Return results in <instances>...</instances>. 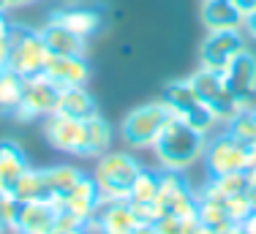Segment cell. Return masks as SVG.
<instances>
[{
  "label": "cell",
  "mask_w": 256,
  "mask_h": 234,
  "mask_svg": "<svg viewBox=\"0 0 256 234\" xmlns=\"http://www.w3.org/2000/svg\"><path fill=\"white\" fill-rule=\"evenodd\" d=\"M88 126V147H90V158H98L112 147V126L101 117V112L90 114L84 120Z\"/></svg>",
  "instance_id": "obj_22"
},
{
  "label": "cell",
  "mask_w": 256,
  "mask_h": 234,
  "mask_svg": "<svg viewBox=\"0 0 256 234\" xmlns=\"http://www.w3.org/2000/svg\"><path fill=\"white\" fill-rule=\"evenodd\" d=\"M246 46L242 30H207L204 41L199 44V66L221 74L232 63V58Z\"/></svg>",
  "instance_id": "obj_10"
},
{
  "label": "cell",
  "mask_w": 256,
  "mask_h": 234,
  "mask_svg": "<svg viewBox=\"0 0 256 234\" xmlns=\"http://www.w3.org/2000/svg\"><path fill=\"white\" fill-rule=\"evenodd\" d=\"M156 196H158V169H142L136 174V180L131 182L128 202H134V204H144V202H153Z\"/></svg>",
  "instance_id": "obj_25"
},
{
  "label": "cell",
  "mask_w": 256,
  "mask_h": 234,
  "mask_svg": "<svg viewBox=\"0 0 256 234\" xmlns=\"http://www.w3.org/2000/svg\"><path fill=\"white\" fill-rule=\"evenodd\" d=\"M224 207H226V215L232 218V224H242V220L254 212L251 202H248V190L246 194H237V196H229V199L224 202Z\"/></svg>",
  "instance_id": "obj_27"
},
{
  "label": "cell",
  "mask_w": 256,
  "mask_h": 234,
  "mask_svg": "<svg viewBox=\"0 0 256 234\" xmlns=\"http://www.w3.org/2000/svg\"><path fill=\"white\" fill-rule=\"evenodd\" d=\"M142 169L144 166L139 164V158H134L131 152L106 150L104 156L96 158L93 180H96V186H98L101 204L104 202H128L131 182L136 180V174Z\"/></svg>",
  "instance_id": "obj_2"
},
{
  "label": "cell",
  "mask_w": 256,
  "mask_h": 234,
  "mask_svg": "<svg viewBox=\"0 0 256 234\" xmlns=\"http://www.w3.org/2000/svg\"><path fill=\"white\" fill-rule=\"evenodd\" d=\"M204 147H207L204 134H199L196 128L186 126L180 120H172L153 144V156H156L158 169L186 172L204 158Z\"/></svg>",
  "instance_id": "obj_1"
},
{
  "label": "cell",
  "mask_w": 256,
  "mask_h": 234,
  "mask_svg": "<svg viewBox=\"0 0 256 234\" xmlns=\"http://www.w3.org/2000/svg\"><path fill=\"white\" fill-rule=\"evenodd\" d=\"M44 74L58 88H84L90 79V63L84 54H50Z\"/></svg>",
  "instance_id": "obj_11"
},
{
  "label": "cell",
  "mask_w": 256,
  "mask_h": 234,
  "mask_svg": "<svg viewBox=\"0 0 256 234\" xmlns=\"http://www.w3.org/2000/svg\"><path fill=\"white\" fill-rule=\"evenodd\" d=\"M199 234H216V232H212V229H204V226H202V232H199Z\"/></svg>",
  "instance_id": "obj_39"
},
{
  "label": "cell",
  "mask_w": 256,
  "mask_h": 234,
  "mask_svg": "<svg viewBox=\"0 0 256 234\" xmlns=\"http://www.w3.org/2000/svg\"><path fill=\"white\" fill-rule=\"evenodd\" d=\"M204 166L210 172V177H221L229 172H246L248 169V144L237 142L234 136H229L226 131L207 136L204 147Z\"/></svg>",
  "instance_id": "obj_9"
},
{
  "label": "cell",
  "mask_w": 256,
  "mask_h": 234,
  "mask_svg": "<svg viewBox=\"0 0 256 234\" xmlns=\"http://www.w3.org/2000/svg\"><path fill=\"white\" fill-rule=\"evenodd\" d=\"M44 139L58 152H66V156H74V158H90L84 120H76V117L60 114V112L46 114L44 117Z\"/></svg>",
  "instance_id": "obj_7"
},
{
  "label": "cell",
  "mask_w": 256,
  "mask_h": 234,
  "mask_svg": "<svg viewBox=\"0 0 256 234\" xmlns=\"http://www.w3.org/2000/svg\"><path fill=\"white\" fill-rule=\"evenodd\" d=\"M232 3H234L237 8L242 11V16H246L248 11H254V8H256V0H232Z\"/></svg>",
  "instance_id": "obj_33"
},
{
  "label": "cell",
  "mask_w": 256,
  "mask_h": 234,
  "mask_svg": "<svg viewBox=\"0 0 256 234\" xmlns=\"http://www.w3.org/2000/svg\"><path fill=\"white\" fill-rule=\"evenodd\" d=\"M58 207L52 202H22L14 234H52Z\"/></svg>",
  "instance_id": "obj_14"
},
{
  "label": "cell",
  "mask_w": 256,
  "mask_h": 234,
  "mask_svg": "<svg viewBox=\"0 0 256 234\" xmlns=\"http://www.w3.org/2000/svg\"><path fill=\"white\" fill-rule=\"evenodd\" d=\"M60 90L63 88H58L46 74L28 76L25 90H22V101H20V106L11 112V117H14L16 122H33V120H38V117L52 114L54 106H58Z\"/></svg>",
  "instance_id": "obj_8"
},
{
  "label": "cell",
  "mask_w": 256,
  "mask_h": 234,
  "mask_svg": "<svg viewBox=\"0 0 256 234\" xmlns=\"http://www.w3.org/2000/svg\"><path fill=\"white\" fill-rule=\"evenodd\" d=\"M8 190H11V196H14L16 202H50L44 169H33V166H30Z\"/></svg>",
  "instance_id": "obj_21"
},
{
  "label": "cell",
  "mask_w": 256,
  "mask_h": 234,
  "mask_svg": "<svg viewBox=\"0 0 256 234\" xmlns=\"http://www.w3.org/2000/svg\"><path fill=\"white\" fill-rule=\"evenodd\" d=\"M54 207H58V210H68L71 215H76L79 220H84V224H88V220L98 212V207H101V194H98L96 180L84 174L82 180H79L76 186L71 188Z\"/></svg>",
  "instance_id": "obj_13"
},
{
  "label": "cell",
  "mask_w": 256,
  "mask_h": 234,
  "mask_svg": "<svg viewBox=\"0 0 256 234\" xmlns=\"http://www.w3.org/2000/svg\"><path fill=\"white\" fill-rule=\"evenodd\" d=\"M161 101L169 106L174 120L186 122V126L196 128L199 134L204 136H212V131L218 128V120L216 114L210 112V106L202 101V96L196 93V88L191 84V79H174L164 88V96Z\"/></svg>",
  "instance_id": "obj_3"
},
{
  "label": "cell",
  "mask_w": 256,
  "mask_h": 234,
  "mask_svg": "<svg viewBox=\"0 0 256 234\" xmlns=\"http://www.w3.org/2000/svg\"><path fill=\"white\" fill-rule=\"evenodd\" d=\"M50 49H46L41 30L30 24H11L8 30V68L16 71L20 76H36L44 74Z\"/></svg>",
  "instance_id": "obj_6"
},
{
  "label": "cell",
  "mask_w": 256,
  "mask_h": 234,
  "mask_svg": "<svg viewBox=\"0 0 256 234\" xmlns=\"http://www.w3.org/2000/svg\"><path fill=\"white\" fill-rule=\"evenodd\" d=\"M22 90H25V76H20L11 68L0 71V112H14L22 101Z\"/></svg>",
  "instance_id": "obj_23"
},
{
  "label": "cell",
  "mask_w": 256,
  "mask_h": 234,
  "mask_svg": "<svg viewBox=\"0 0 256 234\" xmlns=\"http://www.w3.org/2000/svg\"><path fill=\"white\" fill-rule=\"evenodd\" d=\"M204 30H242V11L232 0H202Z\"/></svg>",
  "instance_id": "obj_16"
},
{
  "label": "cell",
  "mask_w": 256,
  "mask_h": 234,
  "mask_svg": "<svg viewBox=\"0 0 256 234\" xmlns=\"http://www.w3.org/2000/svg\"><path fill=\"white\" fill-rule=\"evenodd\" d=\"M128 234H156V226H150V224H136Z\"/></svg>",
  "instance_id": "obj_34"
},
{
  "label": "cell",
  "mask_w": 256,
  "mask_h": 234,
  "mask_svg": "<svg viewBox=\"0 0 256 234\" xmlns=\"http://www.w3.org/2000/svg\"><path fill=\"white\" fill-rule=\"evenodd\" d=\"M248 202H251V207L256 210V186H251V188H248Z\"/></svg>",
  "instance_id": "obj_36"
},
{
  "label": "cell",
  "mask_w": 256,
  "mask_h": 234,
  "mask_svg": "<svg viewBox=\"0 0 256 234\" xmlns=\"http://www.w3.org/2000/svg\"><path fill=\"white\" fill-rule=\"evenodd\" d=\"M52 234H88V232L82 226V229H52Z\"/></svg>",
  "instance_id": "obj_35"
},
{
  "label": "cell",
  "mask_w": 256,
  "mask_h": 234,
  "mask_svg": "<svg viewBox=\"0 0 256 234\" xmlns=\"http://www.w3.org/2000/svg\"><path fill=\"white\" fill-rule=\"evenodd\" d=\"M8 30L11 22L6 20V14H0V68H8Z\"/></svg>",
  "instance_id": "obj_30"
},
{
  "label": "cell",
  "mask_w": 256,
  "mask_h": 234,
  "mask_svg": "<svg viewBox=\"0 0 256 234\" xmlns=\"http://www.w3.org/2000/svg\"><path fill=\"white\" fill-rule=\"evenodd\" d=\"M38 30H41V38H44L50 54H84L88 52V38L71 33L66 24H60L58 20H52V16L41 24Z\"/></svg>",
  "instance_id": "obj_15"
},
{
  "label": "cell",
  "mask_w": 256,
  "mask_h": 234,
  "mask_svg": "<svg viewBox=\"0 0 256 234\" xmlns=\"http://www.w3.org/2000/svg\"><path fill=\"white\" fill-rule=\"evenodd\" d=\"M153 226H156V234H186L182 232V220L178 218V215H172V212L161 215Z\"/></svg>",
  "instance_id": "obj_29"
},
{
  "label": "cell",
  "mask_w": 256,
  "mask_h": 234,
  "mask_svg": "<svg viewBox=\"0 0 256 234\" xmlns=\"http://www.w3.org/2000/svg\"><path fill=\"white\" fill-rule=\"evenodd\" d=\"M6 196H8V188H3V186H0V202H3Z\"/></svg>",
  "instance_id": "obj_38"
},
{
  "label": "cell",
  "mask_w": 256,
  "mask_h": 234,
  "mask_svg": "<svg viewBox=\"0 0 256 234\" xmlns=\"http://www.w3.org/2000/svg\"><path fill=\"white\" fill-rule=\"evenodd\" d=\"M224 131L229 136H234L237 142H242V144H254L256 142V109H246L237 117H232L224 126Z\"/></svg>",
  "instance_id": "obj_26"
},
{
  "label": "cell",
  "mask_w": 256,
  "mask_h": 234,
  "mask_svg": "<svg viewBox=\"0 0 256 234\" xmlns=\"http://www.w3.org/2000/svg\"><path fill=\"white\" fill-rule=\"evenodd\" d=\"M84 177V172L79 166L71 164H58V166H46L44 169V180H46V190H50V202L58 204L71 188L76 186L79 180Z\"/></svg>",
  "instance_id": "obj_20"
},
{
  "label": "cell",
  "mask_w": 256,
  "mask_h": 234,
  "mask_svg": "<svg viewBox=\"0 0 256 234\" xmlns=\"http://www.w3.org/2000/svg\"><path fill=\"white\" fill-rule=\"evenodd\" d=\"M52 20H58L60 24L71 30V33L82 36V38H90L101 30L104 16L98 8H90V6H71V8H60L52 14Z\"/></svg>",
  "instance_id": "obj_17"
},
{
  "label": "cell",
  "mask_w": 256,
  "mask_h": 234,
  "mask_svg": "<svg viewBox=\"0 0 256 234\" xmlns=\"http://www.w3.org/2000/svg\"><path fill=\"white\" fill-rule=\"evenodd\" d=\"M30 169L28 152L14 139H0V186L11 188Z\"/></svg>",
  "instance_id": "obj_18"
},
{
  "label": "cell",
  "mask_w": 256,
  "mask_h": 234,
  "mask_svg": "<svg viewBox=\"0 0 256 234\" xmlns=\"http://www.w3.org/2000/svg\"><path fill=\"white\" fill-rule=\"evenodd\" d=\"M221 74L237 98H256V54L248 46L237 52Z\"/></svg>",
  "instance_id": "obj_12"
},
{
  "label": "cell",
  "mask_w": 256,
  "mask_h": 234,
  "mask_svg": "<svg viewBox=\"0 0 256 234\" xmlns=\"http://www.w3.org/2000/svg\"><path fill=\"white\" fill-rule=\"evenodd\" d=\"M199 224L204 226V229H212L216 234H224L229 229V226H234L232 224V218L226 215V207L221 204V202H207V199H199Z\"/></svg>",
  "instance_id": "obj_24"
},
{
  "label": "cell",
  "mask_w": 256,
  "mask_h": 234,
  "mask_svg": "<svg viewBox=\"0 0 256 234\" xmlns=\"http://www.w3.org/2000/svg\"><path fill=\"white\" fill-rule=\"evenodd\" d=\"M188 79H191V84L196 88V93L202 96V101L210 106V112L216 114L218 126H226L232 117H237L240 112H246V109H256L254 98H237L229 90L224 74H218V71H210V68H202V66H199Z\"/></svg>",
  "instance_id": "obj_5"
},
{
  "label": "cell",
  "mask_w": 256,
  "mask_h": 234,
  "mask_svg": "<svg viewBox=\"0 0 256 234\" xmlns=\"http://www.w3.org/2000/svg\"><path fill=\"white\" fill-rule=\"evenodd\" d=\"M0 234H3V229H0Z\"/></svg>",
  "instance_id": "obj_40"
},
{
  "label": "cell",
  "mask_w": 256,
  "mask_h": 234,
  "mask_svg": "<svg viewBox=\"0 0 256 234\" xmlns=\"http://www.w3.org/2000/svg\"><path fill=\"white\" fill-rule=\"evenodd\" d=\"M54 112L76 117V120H88L90 114L98 112V104H96V98L90 96L84 88H63L60 96H58V106H54Z\"/></svg>",
  "instance_id": "obj_19"
},
{
  "label": "cell",
  "mask_w": 256,
  "mask_h": 234,
  "mask_svg": "<svg viewBox=\"0 0 256 234\" xmlns=\"http://www.w3.org/2000/svg\"><path fill=\"white\" fill-rule=\"evenodd\" d=\"M224 234H246V232H242V226H240V224H234V226H229V229L224 232Z\"/></svg>",
  "instance_id": "obj_37"
},
{
  "label": "cell",
  "mask_w": 256,
  "mask_h": 234,
  "mask_svg": "<svg viewBox=\"0 0 256 234\" xmlns=\"http://www.w3.org/2000/svg\"><path fill=\"white\" fill-rule=\"evenodd\" d=\"M131 207H134V215H136V224H150L153 226L161 215H166V207H164L158 199L144 202V204H134L131 202Z\"/></svg>",
  "instance_id": "obj_28"
},
{
  "label": "cell",
  "mask_w": 256,
  "mask_h": 234,
  "mask_svg": "<svg viewBox=\"0 0 256 234\" xmlns=\"http://www.w3.org/2000/svg\"><path fill=\"white\" fill-rule=\"evenodd\" d=\"M174 117L169 112V106L156 98L150 104H142V106H134L131 112L123 117L120 122V136L128 147L134 150H153V144L158 142V136L164 134V128L172 122Z\"/></svg>",
  "instance_id": "obj_4"
},
{
  "label": "cell",
  "mask_w": 256,
  "mask_h": 234,
  "mask_svg": "<svg viewBox=\"0 0 256 234\" xmlns=\"http://www.w3.org/2000/svg\"><path fill=\"white\" fill-rule=\"evenodd\" d=\"M242 232H246V234H256V210L251 212V215H248V218L246 220H242Z\"/></svg>",
  "instance_id": "obj_32"
},
{
  "label": "cell",
  "mask_w": 256,
  "mask_h": 234,
  "mask_svg": "<svg viewBox=\"0 0 256 234\" xmlns=\"http://www.w3.org/2000/svg\"><path fill=\"white\" fill-rule=\"evenodd\" d=\"M242 33H246L251 41H256V8L242 16Z\"/></svg>",
  "instance_id": "obj_31"
}]
</instances>
